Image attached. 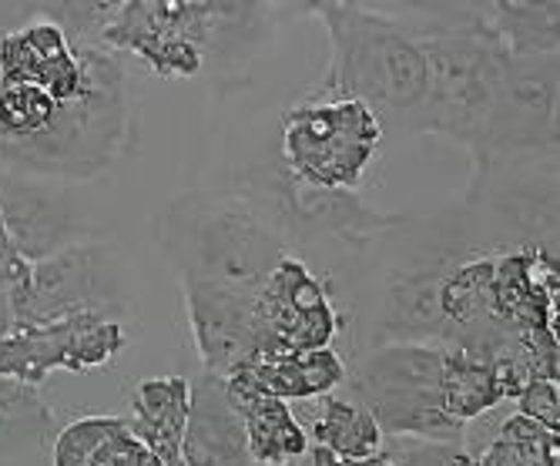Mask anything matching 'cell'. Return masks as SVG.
<instances>
[{
	"mask_svg": "<svg viewBox=\"0 0 560 466\" xmlns=\"http://www.w3.org/2000/svg\"><path fill=\"white\" fill-rule=\"evenodd\" d=\"M313 14L332 44L329 71L313 97L363 101L383 131L417 135L427 97V55L417 31L360 4H319Z\"/></svg>",
	"mask_w": 560,
	"mask_h": 466,
	"instance_id": "6da1fadb",
	"label": "cell"
},
{
	"mask_svg": "<svg viewBox=\"0 0 560 466\" xmlns=\"http://www.w3.org/2000/svg\"><path fill=\"white\" fill-rule=\"evenodd\" d=\"M417 37L427 55V97L417 118V135L464 144L477 165L506 65L514 58L511 47L503 44L487 11L436 31H417Z\"/></svg>",
	"mask_w": 560,
	"mask_h": 466,
	"instance_id": "7a4b0ae2",
	"label": "cell"
},
{
	"mask_svg": "<svg viewBox=\"0 0 560 466\" xmlns=\"http://www.w3.org/2000/svg\"><path fill=\"white\" fill-rule=\"evenodd\" d=\"M165 252L182 279H212L259 292L289 255L285 225L252 198H182L162 219Z\"/></svg>",
	"mask_w": 560,
	"mask_h": 466,
	"instance_id": "3957f363",
	"label": "cell"
},
{
	"mask_svg": "<svg viewBox=\"0 0 560 466\" xmlns=\"http://www.w3.org/2000/svg\"><path fill=\"white\" fill-rule=\"evenodd\" d=\"M94 31L91 47L108 55H131L159 78H195L206 65V50L215 37L256 18L242 4H198V0H131L78 11Z\"/></svg>",
	"mask_w": 560,
	"mask_h": 466,
	"instance_id": "277c9868",
	"label": "cell"
},
{
	"mask_svg": "<svg viewBox=\"0 0 560 466\" xmlns=\"http://www.w3.org/2000/svg\"><path fill=\"white\" fill-rule=\"evenodd\" d=\"M383 436L417 443H464L467 430L443 409V346L383 342L370 349L346 380Z\"/></svg>",
	"mask_w": 560,
	"mask_h": 466,
	"instance_id": "5b68a950",
	"label": "cell"
},
{
	"mask_svg": "<svg viewBox=\"0 0 560 466\" xmlns=\"http://www.w3.org/2000/svg\"><path fill=\"white\" fill-rule=\"evenodd\" d=\"M383 138L380 118L363 101L310 97L282 115V168L323 191H355Z\"/></svg>",
	"mask_w": 560,
	"mask_h": 466,
	"instance_id": "8992f818",
	"label": "cell"
},
{
	"mask_svg": "<svg viewBox=\"0 0 560 466\" xmlns=\"http://www.w3.org/2000/svg\"><path fill=\"white\" fill-rule=\"evenodd\" d=\"M125 346V326L88 308L55 319H11L0 333V380L40 386L55 370L105 366Z\"/></svg>",
	"mask_w": 560,
	"mask_h": 466,
	"instance_id": "52a82bcc",
	"label": "cell"
},
{
	"mask_svg": "<svg viewBox=\"0 0 560 466\" xmlns=\"http://www.w3.org/2000/svg\"><path fill=\"white\" fill-rule=\"evenodd\" d=\"M524 151L557 159V55H514L506 65L467 198H477L493 182V172Z\"/></svg>",
	"mask_w": 560,
	"mask_h": 466,
	"instance_id": "ba28073f",
	"label": "cell"
},
{
	"mask_svg": "<svg viewBox=\"0 0 560 466\" xmlns=\"http://www.w3.org/2000/svg\"><path fill=\"white\" fill-rule=\"evenodd\" d=\"M256 329L259 359L332 349V339L342 329L339 308L332 305V292L323 276H316L295 252L282 255L269 279L259 286Z\"/></svg>",
	"mask_w": 560,
	"mask_h": 466,
	"instance_id": "9c48e42d",
	"label": "cell"
},
{
	"mask_svg": "<svg viewBox=\"0 0 560 466\" xmlns=\"http://www.w3.org/2000/svg\"><path fill=\"white\" fill-rule=\"evenodd\" d=\"M188 329L195 349L206 362V373L232 376L259 359L256 329V292L212 282V279H182Z\"/></svg>",
	"mask_w": 560,
	"mask_h": 466,
	"instance_id": "30bf717a",
	"label": "cell"
},
{
	"mask_svg": "<svg viewBox=\"0 0 560 466\" xmlns=\"http://www.w3.org/2000/svg\"><path fill=\"white\" fill-rule=\"evenodd\" d=\"M112 295L108 252L97 245H65L34 263L24 295L14 302V319H55L65 313H101L108 308L97 299Z\"/></svg>",
	"mask_w": 560,
	"mask_h": 466,
	"instance_id": "8fae6325",
	"label": "cell"
},
{
	"mask_svg": "<svg viewBox=\"0 0 560 466\" xmlns=\"http://www.w3.org/2000/svg\"><path fill=\"white\" fill-rule=\"evenodd\" d=\"M0 84H34L58 105L88 88V44H74L58 21H34L0 37Z\"/></svg>",
	"mask_w": 560,
	"mask_h": 466,
	"instance_id": "7c38bea8",
	"label": "cell"
},
{
	"mask_svg": "<svg viewBox=\"0 0 560 466\" xmlns=\"http://www.w3.org/2000/svg\"><path fill=\"white\" fill-rule=\"evenodd\" d=\"M185 466H256L248 456L238 403L222 376L201 373L188 383V420L182 436Z\"/></svg>",
	"mask_w": 560,
	"mask_h": 466,
	"instance_id": "4fadbf2b",
	"label": "cell"
},
{
	"mask_svg": "<svg viewBox=\"0 0 560 466\" xmlns=\"http://www.w3.org/2000/svg\"><path fill=\"white\" fill-rule=\"evenodd\" d=\"M349 366L336 349H313L295 356L259 359L225 376L232 393H259L282 403H313L346 386Z\"/></svg>",
	"mask_w": 560,
	"mask_h": 466,
	"instance_id": "5bb4252c",
	"label": "cell"
},
{
	"mask_svg": "<svg viewBox=\"0 0 560 466\" xmlns=\"http://www.w3.org/2000/svg\"><path fill=\"white\" fill-rule=\"evenodd\" d=\"M128 399H131V420H128L131 433L165 466H185L182 436L188 420V380L182 376L141 380Z\"/></svg>",
	"mask_w": 560,
	"mask_h": 466,
	"instance_id": "9a60e30c",
	"label": "cell"
},
{
	"mask_svg": "<svg viewBox=\"0 0 560 466\" xmlns=\"http://www.w3.org/2000/svg\"><path fill=\"white\" fill-rule=\"evenodd\" d=\"M245 423L248 456L256 466H289L310 453V433L299 423L289 403L259 396V393H232Z\"/></svg>",
	"mask_w": 560,
	"mask_h": 466,
	"instance_id": "2e32d148",
	"label": "cell"
},
{
	"mask_svg": "<svg viewBox=\"0 0 560 466\" xmlns=\"http://www.w3.org/2000/svg\"><path fill=\"white\" fill-rule=\"evenodd\" d=\"M313 420L305 427L313 446H323L342 459H370L380 456L386 446V436L376 423L373 412L355 403V399H342V396H323L313 399Z\"/></svg>",
	"mask_w": 560,
	"mask_h": 466,
	"instance_id": "e0dca14e",
	"label": "cell"
},
{
	"mask_svg": "<svg viewBox=\"0 0 560 466\" xmlns=\"http://www.w3.org/2000/svg\"><path fill=\"white\" fill-rule=\"evenodd\" d=\"M474 466H560V433L511 412L497 436L474 453Z\"/></svg>",
	"mask_w": 560,
	"mask_h": 466,
	"instance_id": "ac0fdd59",
	"label": "cell"
},
{
	"mask_svg": "<svg viewBox=\"0 0 560 466\" xmlns=\"http://www.w3.org/2000/svg\"><path fill=\"white\" fill-rule=\"evenodd\" d=\"M490 24L517 58L557 55L560 47V8L557 4H493L487 8Z\"/></svg>",
	"mask_w": 560,
	"mask_h": 466,
	"instance_id": "d6986e66",
	"label": "cell"
},
{
	"mask_svg": "<svg viewBox=\"0 0 560 466\" xmlns=\"http://www.w3.org/2000/svg\"><path fill=\"white\" fill-rule=\"evenodd\" d=\"M125 423V417H81L71 420L50 446V459L55 466H91L94 450L101 446L108 433H115Z\"/></svg>",
	"mask_w": 560,
	"mask_h": 466,
	"instance_id": "ffe728a7",
	"label": "cell"
},
{
	"mask_svg": "<svg viewBox=\"0 0 560 466\" xmlns=\"http://www.w3.org/2000/svg\"><path fill=\"white\" fill-rule=\"evenodd\" d=\"M91 466H165L155 453H151L128 427V420L101 440V446L91 456Z\"/></svg>",
	"mask_w": 560,
	"mask_h": 466,
	"instance_id": "44dd1931",
	"label": "cell"
},
{
	"mask_svg": "<svg viewBox=\"0 0 560 466\" xmlns=\"http://www.w3.org/2000/svg\"><path fill=\"white\" fill-rule=\"evenodd\" d=\"M517 412L534 423H540L544 430L560 433V383L553 380H527L524 389L514 396Z\"/></svg>",
	"mask_w": 560,
	"mask_h": 466,
	"instance_id": "7402d4cb",
	"label": "cell"
},
{
	"mask_svg": "<svg viewBox=\"0 0 560 466\" xmlns=\"http://www.w3.org/2000/svg\"><path fill=\"white\" fill-rule=\"evenodd\" d=\"M299 466H402V463H399L393 446H383V453L370 456V459H342V456H336V453H329L323 446H310V453L299 459Z\"/></svg>",
	"mask_w": 560,
	"mask_h": 466,
	"instance_id": "603a6c76",
	"label": "cell"
},
{
	"mask_svg": "<svg viewBox=\"0 0 560 466\" xmlns=\"http://www.w3.org/2000/svg\"><path fill=\"white\" fill-rule=\"evenodd\" d=\"M289 466H299V463H289Z\"/></svg>",
	"mask_w": 560,
	"mask_h": 466,
	"instance_id": "cb8c5ba5",
	"label": "cell"
}]
</instances>
